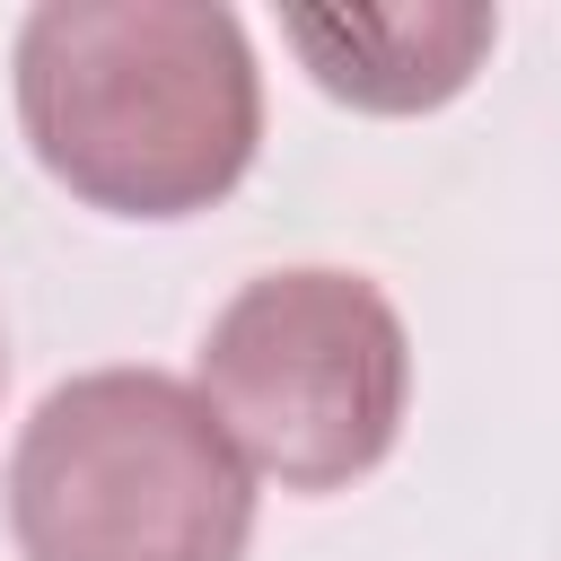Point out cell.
I'll return each instance as SVG.
<instances>
[{
  "label": "cell",
  "mask_w": 561,
  "mask_h": 561,
  "mask_svg": "<svg viewBox=\"0 0 561 561\" xmlns=\"http://www.w3.org/2000/svg\"><path fill=\"white\" fill-rule=\"evenodd\" d=\"M26 561H245L254 473L167 368H88L35 403L9 456Z\"/></svg>",
  "instance_id": "obj_2"
},
{
  "label": "cell",
  "mask_w": 561,
  "mask_h": 561,
  "mask_svg": "<svg viewBox=\"0 0 561 561\" xmlns=\"http://www.w3.org/2000/svg\"><path fill=\"white\" fill-rule=\"evenodd\" d=\"M280 26L298 44V61L316 70V88L359 114L447 105L500 35V18L473 0L465 9H289Z\"/></svg>",
  "instance_id": "obj_4"
},
{
  "label": "cell",
  "mask_w": 561,
  "mask_h": 561,
  "mask_svg": "<svg viewBox=\"0 0 561 561\" xmlns=\"http://www.w3.org/2000/svg\"><path fill=\"white\" fill-rule=\"evenodd\" d=\"M202 403L245 456V473H272L280 491H342L403 430V316L368 272H263L202 333Z\"/></svg>",
  "instance_id": "obj_3"
},
{
  "label": "cell",
  "mask_w": 561,
  "mask_h": 561,
  "mask_svg": "<svg viewBox=\"0 0 561 561\" xmlns=\"http://www.w3.org/2000/svg\"><path fill=\"white\" fill-rule=\"evenodd\" d=\"M18 123L79 202L184 219L254 167L263 70L210 0H44L18 26Z\"/></svg>",
  "instance_id": "obj_1"
}]
</instances>
